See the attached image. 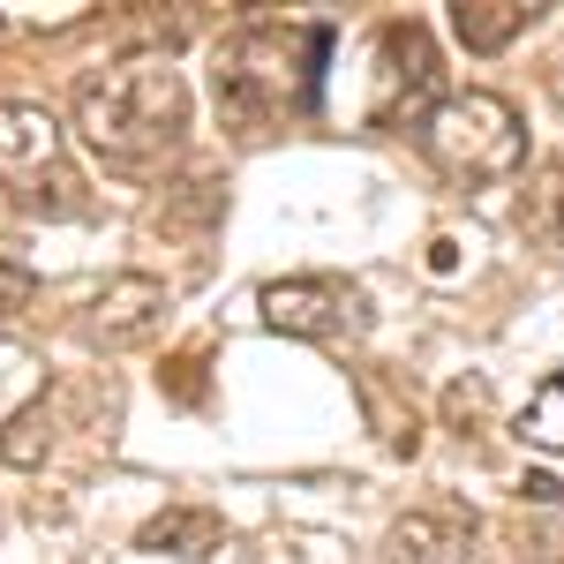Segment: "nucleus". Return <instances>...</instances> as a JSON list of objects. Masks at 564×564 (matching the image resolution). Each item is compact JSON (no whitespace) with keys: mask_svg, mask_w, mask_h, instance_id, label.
<instances>
[{"mask_svg":"<svg viewBox=\"0 0 564 564\" xmlns=\"http://www.w3.org/2000/svg\"><path fill=\"white\" fill-rule=\"evenodd\" d=\"M76 135L106 174H159L188 143V76L159 53H135L121 68L76 84Z\"/></svg>","mask_w":564,"mask_h":564,"instance_id":"obj_1","label":"nucleus"},{"mask_svg":"<svg viewBox=\"0 0 564 564\" xmlns=\"http://www.w3.org/2000/svg\"><path fill=\"white\" fill-rule=\"evenodd\" d=\"M324 53H332V31L324 23H249L218 45L212 61V98L218 121L234 135H271L286 121H302L316 106V84H324Z\"/></svg>","mask_w":564,"mask_h":564,"instance_id":"obj_2","label":"nucleus"},{"mask_svg":"<svg viewBox=\"0 0 564 564\" xmlns=\"http://www.w3.org/2000/svg\"><path fill=\"white\" fill-rule=\"evenodd\" d=\"M414 143H422V159L436 174L467 181V188L512 181L527 166V129L512 113V98H497V90H444L436 106H422Z\"/></svg>","mask_w":564,"mask_h":564,"instance_id":"obj_3","label":"nucleus"},{"mask_svg":"<svg viewBox=\"0 0 564 564\" xmlns=\"http://www.w3.org/2000/svg\"><path fill=\"white\" fill-rule=\"evenodd\" d=\"M0 188L23 218H76L90 212L84 174L68 166V129L31 106V98H8L0 106Z\"/></svg>","mask_w":564,"mask_h":564,"instance_id":"obj_4","label":"nucleus"},{"mask_svg":"<svg viewBox=\"0 0 564 564\" xmlns=\"http://www.w3.org/2000/svg\"><path fill=\"white\" fill-rule=\"evenodd\" d=\"M263 324L286 332V339H316V347H339V339H361L369 332V294L354 279H332V271H308V279H271L257 294Z\"/></svg>","mask_w":564,"mask_h":564,"instance_id":"obj_5","label":"nucleus"},{"mask_svg":"<svg viewBox=\"0 0 564 564\" xmlns=\"http://www.w3.org/2000/svg\"><path fill=\"white\" fill-rule=\"evenodd\" d=\"M159 324H166V279H151V271H121L84 302V339L106 354L143 347Z\"/></svg>","mask_w":564,"mask_h":564,"instance_id":"obj_6","label":"nucleus"},{"mask_svg":"<svg viewBox=\"0 0 564 564\" xmlns=\"http://www.w3.org/2000/svg\"><path fill=\"white\" fill-rule=\"evenodd\" d=\"M377 53H384V76H377V121H399V90H406V129L422 121V106L414 98H430L436 90V45L430 31H414V23H391L384 39H377ZM436 106V98H430Z\"/></svg>","mask_w":564,"mask_h":564,"instance_id":"obj_7","label":"nucleus"},{"mask_svg":"<svg viewBox=\"0 0 564 564\" xmlns=\"http://www.w3.org/2000/svg\"><path fill=\"white\" fill-rule=\"evenodd\" d=\"M135 550H151V557H212V550H226V520L212 505H166L159 520H143Z\"/></svg>","mask_w":564,"mask_h":564,"instance_id":"obj_8","label":"nucleus"},{"mask_svg":"<svg viewBox=\"0 0 564 564\" xmlns=\"http://www.w3.org/2000/svg\"><path fill=\"white\" fill-rule=\"evenodd\" d=\"M467 542H475V520H459V512H406L384 534L391 564H452Z\"/></svg>","mask_w":564,"mask_h":564,"instance_id":"obj_9","label":"nucleus"},{"mask_svg":"<svg viewBox=\"0 0 564 564\" xmlns=\"http://www.w3.org/2000/svg\"><path fill=\"white\" fill-rule=\"evenodd\" d=\"M534 15L542 8H527V0H452V31L467 53H505L520 31H534Z\"/></svg>","mask_w":564,"mask_h":564,"instance_id":"obj_10","label":"nucleus"},{"mask_svg":"<svg viewBox=\"0 0 564 564\" xmlns=\"http://www.w3.org/2000/svg\"><path fill=\"white\" fill-rule=\"evenodd\" d=\"M520 226H527V241H542L550 257H564V159L534 166V181L520 188Z\"/></svg>","mask_w":564,"mask_h":564,"instance_id":"obj_11","label":"nucleus"},{"mask_svg":"<svg viewBox=\"0 0 564 564\" xmlns=\"http://www.w3.org/2000/svg\"><path fill=\"white\" fill-rule=\"evenodd\" d=\"M354 384H361V406H369V422H377V436H384V452L414 459V452H422V422H414V406H406L384 377H369V369H361Z\"/></svg>","mask_w":564,"mask_h":564,"instance_id":"obj_12","label":"nucleus"},{"mask_svg":"<svg viewBox=\"0 0 564 564\" xmlns=\"http://www.w3.org/2000/svg\"><path fill=\"white\" fill-rule=\"evenodd\" d=\"M512 430H520L534 452H564V369L520 406V422H512Z\"/></svg>","mask_w":564,"mask_h":564,"instance_id":"obj_13","label":"nucleus"},{"mask_svg":"<svg viewBox=\"0 0 564 564\" xmlns=\"http://www.w3.org/2000/svg\"><path fill=\"white\" fill-rule=\"evenodd\" d=\"M444 422H452L459 436H481V430H489V384H481V377L444 384Z\"/></svg>","mask_w":564,"mask_h":564,"instance_id":"obj_14","label":"nucleus"},{"mask_svg":"<svg viewBox=\"0 0 564 564\" xmlns=\"http://www.w3.org/2000/svg\"><path fill=\"white\" fill-rule=\"evenodd\" d=\"M45 406H23V414H15V422H8V430H0V459H15V467H31V459H39L45 452Z\"/></svg>","mask_w":564,"mask_h":564,"instance_id":"obj_15","label":"nucleus"},{"mask_svg":"<svg viewBox=\"0 0 564 564\" xmlns=\"http://www.w3.org/2000/svg\"><path fill=\"white\" fill-rule=\"evenodd\" d=\"M23 302H31V271H23V263H8V257H0V324H8V316H15Z\"/></svg>","mask_w":564,"mask_h":564,"instance_id":"obj_16","label":"nucleus"}]
</instances>
